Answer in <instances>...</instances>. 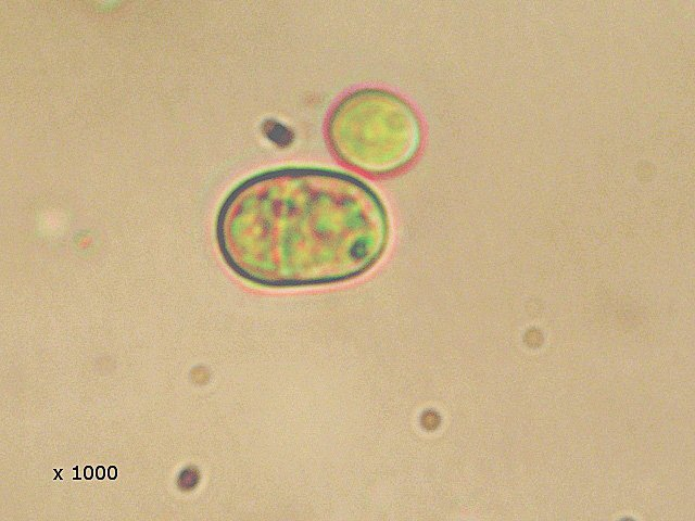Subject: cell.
Instances as JSON below:
<instances>
[{
  "label": "cell",
  "instance_id": "6da1fadb",
  "mask_svg": "<svg viewBox=\"0 0 695 521\" xmlns=\"http://www.w3.org/2000/svg\"><path fill=\"white\" fill-rule=\"evenodd\" d=\"M388 230L384 206L371 188L311 167L271 169L242 181L216 220L218 247L229 267L273 288L359 275L380 258Z\"/></svg>",
  "mask_w": 695,
  "mask_h": 521
},
{
  "label": "cell",
  "instance_id": "7a4b0ae2",
  "mask_svg": "<svg viewBox=\"0 0 695 521\" xmlns=\"http://www.w3.org/2000/svg\"><path fill=\"white\" fill-rule=\"evenodd\" d=\"M327 136L338 158L368 175H387L405 166L420 142L412 107L381 89L348 94L332 110Z\"/></svg>",
  "mask_w": 695,
  "mask_h": 521
}]
</instances>
